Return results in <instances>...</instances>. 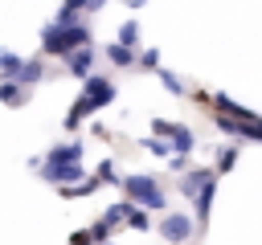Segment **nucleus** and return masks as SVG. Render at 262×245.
I'll return each mask as SVG.
<instances>
[{"mask_svg":"<svg viewBox=\"0 0 262 245\" xmlns=\"http://www.w3.org/2000/svg\"><path fill=\"white\" fill-rule=\"evenodd\" d=\"M213 106H217V114H229V118H237V122H258V118H262L258 110H250V106L233 102L229 94H213Z\"/></svg>","mask_w":262,"mask_h":245,"instance_id":"f257e3e1","label":"nucleus"},{"mask_svg":"<svg viewBox=\"0 0 262 245\" xmlns=\"http://www.w3.org/2000/svg\"><path fill=\"white\" fill-rule=\"evenodd\" d=\"M160 233H164V241H188L192 237V220L184 212H172V216H164Z\"/></svg>","mask_w":262,"mask_h":245,"instance_id":"f03ea898","label":"nucleus"},{"mask_svg":"<svg viewBox=\"0 0 262 245\" xmlns=\"http://www.w3.org/2000/svg\"><path fill=\"white\" fill-rule=\"evenodd\" d=\"M127 188H131V192H135V196H139L143 204H151V208H160V204H164V196H160V188H156V184H151L147 176H139V180H131Z\"/></svg>","mask_w":262,"mask_h":245,"instance_id":"7ed1b4c3","label":"nucleus"},{"mask_svg":"<svg viewBox=\"0 0 262 245\" xmlns=\"http://www.w3.org/2000/svg\"><path fill=\"white\" fill-rule=\"evenodd\" d=\"M156 131H164L168 139H176L180 151H192V131L188 127H176V122H156Z\"/></svg>","mask_w":262,"mask_h":245,"instance_id":"20e7f679","label":"nucleus"},{"mask_svg":"<svg viewBox=\"0 0 262 245\" xmlns=\"http://www.w3.org/2000/svg\"><path fill=\"white\" fill-rule=\"evenodd\" d=\"M233 163H237V143H229V147H221L217 151V176H225V172H233Z\"/></svg>","mask_w":262,"mask_h":245,"instance_id":"39448f33","label":"nucleus"}]
</instances>
